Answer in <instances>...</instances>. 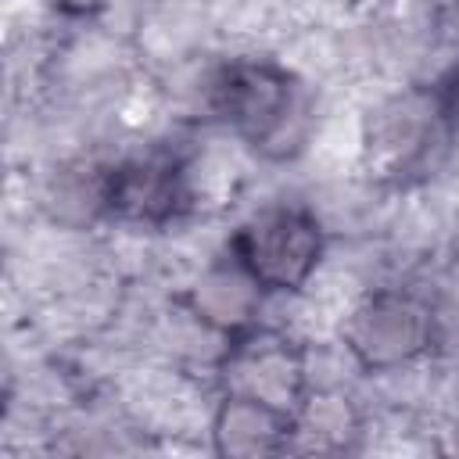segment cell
<instances>
[{
	"label": "cell",
	"mask_w": 459,
	"mask_h": 459,
	"mask_svg": "<svg viewBox=\"0 0 459 459\" xmlns=\"http://www.w3.org/2000/svg\"><path fill=\"white\" fill-rule=\"evenodd\" d=\"M219 118L262 158L301 151L312 118V97L298 75L273 61H233L212 86Z\"/></svg>",
	"instance_id": "1"
},
{
	"label": "cell",
	"mask_w": 459,
	"mask_h": 459,
	"mask_svg": "<svg viewBox=\"0 0 459 459\" xmlns=\"http://www.w3.org/2000/svg\"><path fill=\"white\" fill-rule=\"evenodd\" d=\"M326 237L312 208L269 204L255 212L230 240V255L262 290H301L323 258Z\"/></svg>",
	"instance_id": "2"
},
{
	"label": "cell",
	"mask_w": 459,
	"mask_h": 459,
	"mask_svg": "<svg viewBox=\"0 0 459 459\" xmlns=\"http://www.w3.org/2000/svg\"><path fill=\"white\" fill-rule=\"evenodd\" d=\"M341 337L362 369L387 373L430 348L434 319L430 308L405 290H373L351 308Z\"/></svg>",
	"instance_id": "3"
},
{
	"label": "cell",
	"mask_w": 459,
	"mask_h": 459,
	"mask_svg": "<svg viewBox=\"0 0 459 459\" xmlns=\"http://www.w3.org/2000/svg\"><path fill=\"white\" fill-rule=\"evenodd\" d=\"M97 204L136 226H165L176 222L190 204L186 169L172 151L133 154L97 176Z\"/></svg>",
	"instance_id": "4"
},
{
	"label": "cell",
	"mask_w": 459,
	"mask_h": 459,
	"mask_svg": "<svg viewBox=\"0 0 459 459\" xmlns=\"http://www.w3.org/2000/svg\"><path fill=\"white\" fill-rule=\"evenodd\" d=\"M452 126L445 104L437 93H405L387 100L366 136L369 165L377 176L409 179L412 172L434 169V154L445 147V129Z\"/></svg>",
	"instance_id": "5"
},
{
	"label": "cell",
	"mask_w": 459,
	"mask_h": 459,
	"mask_svg": "<svg viewBox=\"0 0 459 459\" xmlns=\"http://www.w3.org/2000/svg\"><path fill=\"white\" fill-rule=\"evenodd\" d=\"M222 387L226 394H244L298 412L305 402V362L283 333L247 326L230 337Z\"/></svg>",
	"instance_id": "6"
},
{
	"label": "cell",
	"mask_w": 459,
	"mask_h": 459,
	"mask_svg": "<svg viewBox=\"0 0 459 459\" xmlns=\"http://www.w3.org/2000/svg\"><path fill=\"white\" fill-rule=\"evenodd\" d=\"M212 434L222 455H237V459L273 455L290 448V437L298 434V412H287L258 398L226 394L215 412Z\"/></svg>",
	"instance_id": "7"
},
{
	"label": "cell",
	"mask_w": 459,
	"mask_h": 459,
	"mask_svg": "<svg viewBox=\"0 0 459 459\" xmlns=\"http://www.w3.org/2000/svg\"><path fill=\"white\" fill-rule=\"evenodd\" d=\"M262 287L244 273V265L230 255V265H215L197 283V308L208 323L222 326L230 337L251 326V312L258 305Z\"/></svg>",
	"instance_id": "8"
},
{
	"label": "cell",
	"mask_w": 459,
	"mask_h": 459,
	"mask_svg": "<svg viewBox=\"0 0 459 459\" xmlns=\"http://www.w3.org/2000/svg\"><path fill=\"white\" fill-rule=\"evenodd\" d=\"M427 11L441 29H455L459 32V0H427Z\"/></svg>",
	"instance_id": "9"
},
{
	"label": "cell",
	"mask_w": 459,
	"mask_h": 459,
	"mask_svg": "<svg viewBox=\"0 0 459 459\" xmlns=\"http://www.w3.org/2000/svg\"><path fill=\"white\" fill-rule=\"evenodd\" d=\"M437 97H441V104H445L448 118H452V122H459V68H455V72H452V79L437 90Z\"/></svg>",
	"instance_id": "10"
},
{
	"label": "cell",
	"mask_w": 459,
	"mask_h": 459,
	"mask_svg": "<svg viewBox=\"0 0 459 459\" xmlns=\"http://www.w3.org/2000/svg\"><path fill=\"white\" fill-rule=\"evenodd\" d=\"M351 4H366V0H351Z\"/></svg>",
	"instance_id": "11"
}]
</instances>
